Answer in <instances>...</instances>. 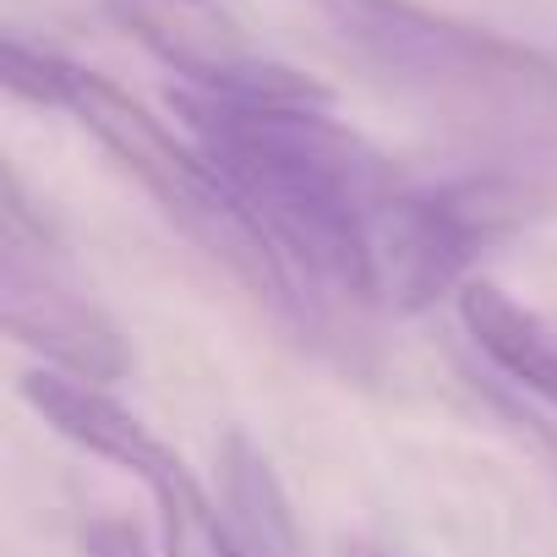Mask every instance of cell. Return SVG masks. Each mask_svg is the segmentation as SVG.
I'll return each mask as SVG.
<instances>
[{"instance_id":"1","label":"cell","mask_w":557,"mask_h":557,"mask_svg":"<svg viewBox=\"0 0 557 557\" xmlns=\"http://www.w3.org/2000/svg\"><path fill=\"white\" fill-rule=\"evenodd\" d=\"M170 104L323 323L329 301L377 307L372 213L399 175L361 132L334 121L329 104L296 99H219L202 88H170Z\"/></svg>"},{"instance_id":"2","label":"cell","mask_w":557,"mask_h":557,"mask_svg":"<svg viewBox=\"0 0 557 557\" xmlns=\"http://www.w3.org/2000/svg\"><path fill=\"white\" fill-rule=\"evenodd\" d=\"M318 12L372 77L454 121L486 132L557 126V66L503 34L416 0H318Z\"/></svg>"},{"instance_id":"3","label":"cell","mask_w":557,"mask_h":557,"mask_svg":"<svg viewBox=\"0 0 557 557\" xmlns=\"http://www.w3.org/2000/svg\"><path fill=\"white\" fill-rule=\"evenodd\" d=\"M61 110L83 132H94L121 159L126 175L143 181V191L164 208V219L175 230H186L240 290H251V301H262L273 318H285L307 339H318L329 329L318 318V307L301 296L290 268L278 262V251L262 240V230L251 224V213L240 208V197L224 186V175L202 159V148L191 137L181 143L126 88H115L110 77L83 72L72 61H66V83H61Z\"/></svg>"},{"instance_id":"4","label":"cell","mask_w":557,"mask_h":557,"mask_svg":"<svg viewBox=\"0 0 557 557\" xmlns=\"http://www.w3.org/2000/svg\"><path fill=\"white\" fill-rule=\"evenodd\" d=\"M530 186L508 175H459L443 186H394L372 213L377 307L426 312L470 285V262L530 219Z\"/></svg>"},{"instance_id":"5","label":"cell","mask_w":557,"mask_h":557,"mask_svg":"<svg viewBox=\"0 0 557 557\" xmlns=\"http://www.w3.org/2000/svg\"><path fill=\"white\" fill-rule=\"evenodd\" d=\"M0 323L7 334L45 356L55 372L88 377V383H121L132 372L126 334L115 318L88 301L72 273L61 268L50 230L28 213L17 175H7V235H0Z\"/></svg>"},{"instance_id":"6","label":"cell","mask_w":557,"mask_h":557,"mask_svg":"<svg viewBox=\"0 0 557 557\" xmlns=\"http://www.w3.org/2000/svg\"><path fill=\"white\" fill-rule=\"evenodd\" d=\"M17 388H23L28 410H34L55 437H66L72 448H83V454H94V459H104V465H115V470H126V475H137V481H148V475L175 454V448H164L115 394H104V383H88V377L39 367V372H28Z\"/></svg>"},{"instance_id":"7","label":"cell","mask_w":557,"mask_h":557,"mask_svg":"<svg viewBox=\"0 0 557 557\" xmlns=\"http://www.w3.org/2000/svg\"><path fill=\"white\" fill-rule=\"evenodd\" d=\"M454 307H459V329L470 334V345L503 377H513L524 394L557 410V334L530 307H519L503 285H492V278H470L454 296Z\"/></svg>"},{"instance_id":"8","label":"cell","mask_w":557,"mask_h":557,"mask_svg":"<svg viewBox=\"0 0 557 557\" xmlns=\"http://www.w3.org/2000/svg\"><path fill=\"white\" fill-rule=\"evenodd\" d=\"M219 475H224V519H230L235 541L246 546V557H307L290 492L246 432L224 437Z\"/></svg>"},{"instance_id":"9","label":"cell","mask_w":557,"mask_h":557,"mask_svg":"<svg viewBox=\"0 0 557 557\" xmlns=\"http://www.w3.org/2000/svg\"><path fill=\"white\" fill-rule=\"evenodd\" d=\"M143 486H148L153 503H159L164 557H246V546L235 541L230 519L213 508V497H208L202 481L181 465V454H170Z\"/></svg>"},{"instance_id":"10","label":"cell","mask_w":557,"mask_h":557,"mask_svg":"<svg viewBox=\"0 0 557 557\" xmlns=\"http://www.w3.org/2000/svg\"><path fill=\"white\" fill-rule=\"evenodd\" d=\"M0 83H7L12 99L39 104V110H61V83H66V55L39 50L17 34H7L0 45Z\"/></svg>"},{"instance_id":"11","label":"cell","mask_w":557,"mask_h":557,"mask_svg":"<svg viewBox=\"0 0 557 557\" xmlns=\"http://www.w3.org/2000/svg\"><path fill=\"white\" fill-rule=\"evenodd\" d=\"M77 557H153L148 535L126 513H94L77 524Z\"/></svg>"},{"instance_id":"12","label":"cell","mask_w":557,"mask_h":557,"mask_svg":"<svg viewBox=\"0 0 557 557\" xmlns=\"http://www.w3.org/2000/svg\"><path fill=\"white\" fill-rule=\"evenodd\" d=\"M345 557H388V552H377V546H350Z\"/></svg>"},{"instance_id":"13","label":"cell","mask_w":557,"mask_h":557,"mask_svg":"<svg viewBox=\"0 0 557 557\" xmlns=\"http://www.w3.org/2000/svg\"><path fill=\"white\" fill-rule=\"evenodd\" d=\"M186 7H197V0H186Z\"/></svg>"}]
</instances>
